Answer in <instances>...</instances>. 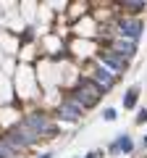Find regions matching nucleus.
I'll use <instances>...</instances> for the list:
<instances>
[{
	"instance_id": "nucleus-1",
	"label": "nucleus",
	"mask_w": 147,
	"mask_h": 158,
	"mask_svg": "<svg viewBox=\"0 0 147 158\" xmlns=\"http://www.w3.org/2000/svg\"><path fill=\"white\" fill-rule=\"evenodd\" d=\"M97 98H100V90H97V85L92 82V79H81L71 100L76 103V106H79L81 111H84V108H92V106H95V103H97Z\"/></svg>"
},
{
	"instance_id": "nucleus-2",
	"label": "nucleus",
	"mask_w": 147,
	"mask_h": 158,
	"mask_svg": "<svg viewBox=\"0 0 147 158\" xmlns=\"http://www.w3.org/2000/svg\"><path fill=\"white\" fill-rule=\"evenodd\" d=\"M40 140V135H34L29 127H13L11 132H8V137H6V142L11 148H26V145H32V142H37Z\"/></svg>"
},
{
	"instance_id": "nucleus-3",
	"label": "nucleus",
	"mask_w": 147,
	"mask_h": 158,
	"mask_svg": "<svg viewBox=\"0 0 147 158\" xmlns=\"http://www.w3.org/2000/svg\"><path fill=\"white\" fill-rule=\"evenodd\" d=\"M118 32H121L124 40H131V42H134V40L142 34V24L137 21V19H121L118 21Z\"/></svg>"
},
{
	"instance_id": "nucleus-4",
	"label": "nucleus",
	"mask_w": 147,
	"mask_h": 158,
	"mask_svg": "<svg viewBox=\"0 0 147 158\" xmlns=\"http://www.w3.org/2000/svg\"><path fill=\"white\" fill-rule=\"evenodd\" d=\"M100 63L108 66V71H124L126 69V58H121L118 53H113V50H102L100 53Z\"/></svg>"
},
{
	"instance_id": "nucleus-5",
	"label": "nucleus",
	"mask_w": 147,
	"mask_h": 158,
	"mask_svg": "<svg viewBox=\"0 0 147 158\" xmlns=\"http://www.w3.org/2000/svg\"><path fill=\"white\" fill-rule=\"evenodd\" d=\"M24 127H29V129L34 132V135H40V132H50L53 124L47 121L45 116H40V113H34V116H29L26 121H24Z\"/></svg>"
},
{
	"instance_id": "nucleus-6",
	"label": "nucleus",
	"mask_w": 147,
	"mask_h": 158,
	"mask_svg": "<svg viewBox=\"0 0 147 158\" xmlns=\"http://www.w3.org/2000/svg\"><path fill=\"white\" fill-rule=\"evenodd\" d=\"M92 82L97 85V90H100V92H108L110 87H113L116 77L108 71V69H97V71H95V79H92Z\"/></svg>"
},
{
	"instance_id": "nucleus-7",
	"label": "nucleus",
	"mask_w": 147,
	"mask_h": 158,
	"mask_svg": "<svg viewBox=\"0 0 147 158\" xmlns=\"http://www.w3.org/2000/svg\"><path fill=\"white\" fill-rule=\"evenodd\" d=\"M58 116H61V118H66V121H76V118L81 116V108L76 106L74 100H66L61 108H58Z\"/></svg>"
},
{
	"instance_id": "nucleus-8",
	"label": "nucleus",
	"mask_w": 147,
	"mask_h": 158,
	"mask_svg": "<svg viewBox=\"0 0 147 158\" xmlns=\"http://www.w3.org/2000/svg\"><path fill=\"white\" fill-rule=\"evenodd\" d=\"M134 50H137V48H134L131 40H124V37H121V40H116V42H113V53H118L121 58H124V56H131Z\"/></svg>"
},
{
	"instance_id": "nucleus-9",
	"label": "nucleus",
	"mask_w": 147,
	"mask_h": 158,
	"mask_svg": "<svg viewBox=\"0 0 147 158\" xmlns=\"http://www.w3.org/2000/svg\"><path fill=\"white\" fill-rule=\"evenodd\" d=\"M131 148H134V145H131V140H129V135H121V137H118V142H116V145L110 148V150H113V153H118V150H124V153H129Z\"/></svg>"
},
{
	"instance_id": "nucleus-10",
	"label": "nucleus",
	"mask_w": 147,
	"mask_h": 158,
	"mask_svg": "<svg viewBox=\"0 0 147 158\" xmlns=\"http://www.w3.org/2000/svg\"><path fill=\"white\" fill-rule=\"evenodd\" d=\"M137 95H139V90L131 87V90L126 92V98H124V108H134V106H137Z\"/></svg>"
},
{
	"instance_id": "nucleus-11",
	"label": "nucleus",
	"mask_w": 147,
	"mask_h": 158,
	"mask_svg": "<svg viewBox=\"0 0 147 158\" xmlns=\"http://www.w3.org/2000/svg\"><path fill=\"white\" fill-rule=\"evenodd\" d=\"M0 158H16V148H11L6 140L0 142Z\"/></svg>"
},
{
	"instance_id": "nucleus-12",
	"label": "nucleus",
	"mask_w": 147,
	"mask_h": 158,
	"mask_svg": "<svg viewBox=\"0 0 147 158\" xmlns=\"http://www.w3.org/2000/svg\"><path fill=\"white\" fill-rule=\"evenodd\" d=\"M124 8H126V11H139V8H145V3H142V0H137V3L126 0V3H124Z\"/></svg>"
},
{
	"instance_id": "nucleus-13",
	"label": "nucleus",
	"mask_w": 147,
	"mask_h": 158,
	"mask_svg": "<svg viewBox=\"0 0 147 158\" xmlns=\"http://www.w3.org/2000/svg\"><path fill=\"white\" fill-rule=\"evenodd\" d=\"M102 116H105V121H113V118H116V111H113V108H108Z\"/></svg>"
},
{
	"instance_id": "nucleus-14",
	"label": "nucleus",
	"mask_w": 147,
	"mask_h": 158,
	"mask_svg": "<svg viewBox=\"0 0 147 158\" xmlns=\"http://www.w3.org/2000/svg\"><path fill=\"white\" fill-rule=\"evenodd\" d=\"M137 121H139V124H142V121H147V111H139V116H137Z\"/></svg>"
},
{
	"instance_id": "nucleus-15",
	"label": "nucleus",
	"mask_w": 147,
	"mask_h": 158,
	"mask_svg": "<svg viewBox=\"0 0 147 158\" xmlns=\"http://www.w3.org/2000/svg\"><path fill=\"white\" fill-rule=\"evenodd\" d=\"M87 158H102V153H97V150H92V153H89V156H87Z\"/></svg>"
},
{
	"instance_id": "nucleus-16",
	"label": "nucleus",
	"mask_w": 147,
	"mask_h": 158,
	"mask_svg": "<svg viewBox=\"0 0 147 158\" xmlns=\"http://www.w3.org/2000/svg\"><path fill=\"white\" fill-rule=\"evenodd\" d=\"M40 158H53V156H50V153H45V156H40Z\"/></svg>"
},
{
	"instance_id": "nucleus-17",
	"label": "nucleus",
	"mask_w": 147,
	"mask_h": 158,
	"mask_svg": "<svg viewBox=\"0 0 147 158\" xmlns=\"http://www.w3.org/2000/svg\"><path fill=\"white\" fill-rule=\"evenodd\" d=\"M145 145H147V137H145Z\"/></svg>"
}]
</instances>
